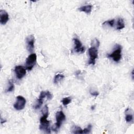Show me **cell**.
Here are the masks:
<instances>
[{
  "instance_id": "obj_1",
  "label": "cell",
  "mask_w": 134,
  "mask_h": 134,
  "mask_svg": "<svg viewBox=\"0 0 134 134\" xmlns=\"http://www.w3.org/2000/svg\"><path fill=\"white\" fill-rule=\"evenodd\" d=\"M42 113L43 115L40 119L39 129L46 133H49L51 132V129L50 128V122L49 120H47V118L49 115V109L47 105L44 106Z\"/></svg>"
},
{
  "instance_id": "obj_2",
  "label": "cell",
  "mask_w": 134,
  "mask_h": 134,
  "mask_svg": "<svg viewBox=\"0 0 134 134\" xmlns=\"http://www.w3.org/2000/svg\"><path fill=\"white\" fill-rule=\"evenodd\" d=\"M55 119L57 122L52 126V130L53 131L57 132L60 128L62 123L65 120V115L63 111H58L55 114Z\"/></svg>"
},
{
  "instance_id": "obj_3",
  "label": "cell",
  "mask_w": 134,
  "mask_h": 134,
  "mask_svg": "<svg viewBox=\"0 0 134 134\" xmlns=\"http://www.w3.org/2000/svg\"><path fill=\"white\" fill-rule=\"evenodd\" d=\"M121 50L122 47L120 44H116L115 46V50L111 53L108 54V58H111L115 62H118L121 58Z\"/></svg>"
},
{
  "instance_id": "obj_4",
  "label": "cell",
  "mask_w": 134,
  "mask_h": 134,
  "mask_svg": "<svg viewBox=\"0 0 134 134\" xmlns=\"http://www.w3.org/2000/svg\"><path fill=\"white\" fill-rule=\"evenodd\" d=\"M45 97H47L48 99H51L52 98V95L49 91H41L34 107L35 109H39L41 107Z\"/></svg>"
},
{
  "instance_id": "obj_5",
  "label": "cell",
  "mask_w": 134,
  "mask_h": 134,
  "mask_svg": "<svg viewBox=\"0 0 134 134\" xmlns=\"http://www.w3.org/2000/svg\"><path fill=\"white\" fill-rule=\"evenodd\" d=\"M37 62V55L35 53H31L27 58L26 60V68L29 70L30 71L32 69L34 66L36 64Z\"/></svg>"
},
{
  "instance_id": "obj_6",
  "label": "cell",
  "mask_w": 134,
  "mask_h": 134,
  "mask_svg": "<svg viewBox=\"0 0 134 134\" xmlns=\"http://www.w3.org/2000/svg\"><path fill=\"white\" fill-rule=\"evenodd\" d=\"M88 54L90 59L88 62V64L94 65L95 64L96 59L98 58V49L95 47H91L88 49Z\"/></svg>"
},
{
  "instance_id": "obj_7",
  "label": "cell",
  "mask_w": 134,
  "mask_h": 134,
  "mask_svg": "<svg viewBox=\"0 0 134 134\" xmlns=\"http://www.w3.org/2000/svg\"><path fill=\"white\" fill-rule=\"evenodd\" d=\"M26 103V99L23 96L18 95L16 97V101L14 104V107L17 110H22L24 108Z\"/></svg>"
},
{
  "instance_id": "obj_8",
  "label": "cell",
  "mask_w": 134,
  "mask_h": 134,
  "mask_svg": "<svg viewBox=\"0 0 134 134\" xmlns=\"http://www.w3.org/2000/svg\"><path fill=\"white\" fill-rule=\"evenodd\" d=\"M35 41V39L34 35H30L28 36L26 38L27 49L30 52H32L34 49Z\"/></svg>"
},
{
  "instance_id": "obj_9",
  "label": "cell",
  "mask_w": 134,
  "mask_h": 134,
  "mask_svg": "<svg viewBox=\"0 0 134 134\" xmlns=\"http://www.w3.org/2000/svg\"><path fill=\"white\" fill-rule=\"evenodd\" d=\"M74 43V51L76 53H83L85 52V47L82 46V44L81 41L77 38H74L73 39Z\"/></svg>"
},
{
  "instance_id": "obj_10",
  "label": "cell",
  "mask_w": 134,
  "mask_h": 134,
  "mask_svg": "<svg viewBox=\"0 0 134 134\" xmlns=\"http://www.w3.org/2000/svg\"><path fill=\"white\" fill-rule=\"evenodd\" d=\"M14 71L16 75V77L18 79H21L26 74V69L22 65H18L15 66Z\"/></svg>"
},
{
  "instance_id": "obj_11",
  "label": "cell",
  "mask_w": 134,
  "mask_h": 134,
  "mask_svg": "<svg viewBox=\"0 0 134 134\" xmlns=\"http://www.w3.org/2000/svg\"><path fill=\"white\" fill-rule=\"evenodd\" d=\"M9 20L8 13L4 10H0V23L2 25H5Z\"/></svg>"
},
{
  "instance_id": "obj_12",
  "label": "cell",
  "mask_w": 134,
  "mask_h": 134,
  "mask_svg": "<svg viewBox=\"0 0 134 134\" xmlns=\"http://www.w3.org/2000/svg\"><path fill=\"white\" fill-rule=\"evenodd\" d=\"M93 8V6L91 5H85L83 6L80 8H79V10L80 12H84L87 14H90Z\"/></svg>"
},
{
  "instance_id": "obj_13",
  "label": "cell",
  "mask_w": 134,
  "mask_h": 134,
  "mask_svg": "<svg viewBox=\"0 0 134 134\" xmlns=\"http://www.w3.org/2000/svg\"><path fill=\"white\" fill-rule=\"evenodd\" d=\"M116 28L117 30H121L125 28V23L124 21V19L121 18H119L117 21L116 25Z\"/></svg>"
},
{
  "instance_id": "obj_14",
  "label": "cell",
  "mask_w": 134,
  "mask_h": 134,
  "mask_svg": "<svg viewBox=\"0 0 134 134\" xmlns=\"http://www.w3.org/2000/svg\"><path fill=\"white\" fill-rule=\"evenodd\" d=\"M64 77V76L62 74H58L55 75L53 79V83L54 84H58L61 81H62Z\"/></svg>"
},
{
  "instance_id": "obj_15",
  "label": "cell",
  "mask_w": 134,
  "mask_h": 134,
  "mask_svg": "<svg viewBox=\"0 0 134 134\" xmlns=\"http://www.w3.org/2000/svg\"><path fill=\"white\" fill-rule=\"evenodd\" d=\"M72 132L74 133H83V129L81 127L74 125L72 127Z\"/></svg>"
},
{
  "instance_id": "obj_16",
  "label": "cell",
  "mask_w": 134,
  "mask_h": 134,
  "mask_svg": "<svg viewBox=\"0 0 134 134\" xmlns=\"http://www.w3.org/2000/svg\"><path fill=\"white\" fill-rule=\"evenodd\" d=\"M103 25H108L110 27H113L115 26V20L114 19H111V20H107V21H105L102 24Z\"/></svg>"
},
{
  "instance_id": "obj_17",
  "label": "cell",
  "mask_w": 134,
  "mask_h": 134,
  "mask_svg": "<svg viewBox=\"0 0 134 134\" xmlns=\"http://www.w3.org/2000/svg\"><path fill=\"white\" fill-rule=\"evenodd\" d=\"M133 115L131 114H128L127 113H126V115L125 116V120L128 123H130V122H133Z\"/></svg>"
},
{
  "instance_id": "obj_18",
  "label": "cell",
  "mask_w": 134,
  "mask_h": 134,
  "mask_svg": "<svg viewBox=\"0 0 134 134\" xmlns=\"http://www.w3.org/2000/svg\"><path fill=\"white\" fill-rule=\"evenodd\" d=\"M61 102L64 106H66L71 102V98L70 97H64L61 100Z\"/></svg>"
},
{
  "instance_id": "obj_19",
  "label": "cell",
  "mask_w": 134,
  "mask_h": 134,
  "mask_svg": "<svg viewBox=\"0 0 134 134\" xmlns=\"http://www.w3.org/2000/svg\"><path fill=\"white\" fill-rule=\"evenodd\" d=\"M9 87L6 90V92H10L13 91V90H14L15 86H14V84L13 82L10 81L9 82Z\"/></svg>"
},
{
  "instance_id": "obj_20",
  "label": "cell",
  "mask_w": 134,
  "mask_h": 134,
  "mask_svg": "<svg viewBox=\"0 0 134 134\" xmlns=\"http://www.w3.org/2000/svg\"><path fill=\"white\" fill-rule=\"evenodd\" d=\"M99 40L96 39V38H95L92 41V43H91V45H92V47H96V48H98L99 46Z\"/></svg>"
},
{
  "instance_id": "obj_21",
  "label": "cell",
  "mask_w": 134,
  "mask_h": 134,
  "mask_svg": "<svg viewBox=\"0 0 134 134\" xmlns=\"http://www.w3.org/2000/svg\"><path fill=\"white\" fill-rule=\"evenodd\" d=\"M92 128V126L91 124H89L88 125H87V127L84 128V129H83V133L86 134V133H88L91 132V129Z\"/></svg>"
},
{
  "instance_id": "obj_22",
  "label": "cell",
  "mask_w": 134,
  "mask_h": 134,
  "mask_svg": "<svg viewBox=\"0 0 134 134\" xmlns=\"http://www.w3.org/2000/svg\"><path fill=\"white\" fill-rule=\"evenodd\" d=\"M90 93L92 96H93L95 97H96L99 95V93L97 91H93V90H92V91L90 90Z\"/></svg>"
},
{
  "instance_id": "obj_23",
  "label": "cell",
  "mask_w": 134,
  "mask_h": 134,
  "mask_svg": "<svg viewBox=\"0 0 134 134\" xmlns=\"http://www.w3.org/2000/svg\"><path fill=\"white\" fill-rule=\"evenodd\" d=\"M131 76H132V79H133V69L132 70V72H131Z\"/></svg>"
},
{
  "instance_id": "obj_24",
  "label": "cell",
  "mask_w": 134,
  "mask_h": 134,
  "mask_svg": "<svg viewBox=\"0 0 134 134\" xmlns=\"http://www.w3.org/2000/svg\"><path fill=\"white\" fill-rule=\"evenodd\" d=\"M94 108H95V106H92V107H91L92 109H94Z\"/></svg>"
}]
</instances>
